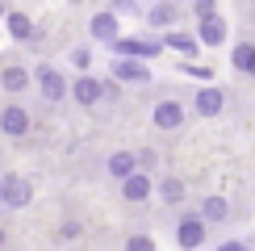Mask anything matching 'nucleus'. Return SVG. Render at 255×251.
<instances>
[{"mask_svg":"<svg viewBox=\"0 0 255 251\" xmlns=\"http://www.w3.org/2000/svg\"><path fill=\"white\" fill-rule=\"evenodd\" d=\"M176 239H180V247H184V251L201 247V243H205V222H201V218H184L180 230H176Z\"/></svg>","mask_w":255,"mask_h":251,"instance_id":"obj_1","label":"nucleus"},{"mask_svg":"<svg viewBox=\"0 0 255 251\" xmlns=\"http://www.w3.org/2000/svg\"><path fill=\"white\" fill-rule=\"evenodd\" d=\"M113 50H118V55H159V50H163V42H146V38H118V42H113Z\"/></svg>","mask_w":255,"mask_h":251,"instance_id":"obj_2","label":"nucleus"},{"mask_svg":"<svg viewBox=\"0 0 255 251\" xmlns=\"http://www.w3.org/2000/svg\"><path fill=\"white\" fill-rule=\"evenodd\" d=\"M38 84H42V97H46V101L67 97V80H63L59 71H50V67H42V71H38Z\"/></svg>","mask_w":255,"mask_h":251,"instance_id":"obj_3","label":"nucleus"},{"mask_svg":"<svg viewBox=\"0 0 255 251\" xmlns=\"http://www.w3.org/2000/svg\"><path fill=\"white\" fill-rule=\"evenodd\" d=\"M0 201H4V205H25L29 201V184L17 180V176H8V180L0 184Z\"/></svg>","mask_w":255,"mask_h":251,"instance_id":"obj_4","label":"nucleus"},{"mask_svg":"<svg viewBox=\"0 0 255 251\" xmlns=\"http://www.w3.org/2000/svg\"><path fill=\"white\" fill-rule=\"evenodd\" d=\"M0 126H4V134H13V138H17V134H25V130H29V113L13 105V109L0 113Z\"/></svg>","mask_w":255,"mask_h":251,"instance_id":"obj_5","label":"nucleus"},{"mask_svg":"<svg viewBox=\"0 0 255 251\" xmlns=\"http://www.w3.org/2000/svg\"><path fill=\"white\" fill-rule=\"evenodd\" d=\"M180 122H184V113H180L176 101H163V105L155 109V126H163V130H176Z\"/></svg>","mask_w":255,"mask_h":251,"instance_id":"obj_6","label":"nucleus"},{"mask_svg":"<svg viewBox=\"0 0 255 251\" xmlns=\"http://www.w3.org/2000/svg\"><path fill=\"white\" fill-rule=\"evenodd\" d=\"M92 38H101V42H118V17H113V13H101L97 21H92Z\"/></svg>","mask_w":255,"mask_h":251,"instance_id":"obj_7","label":"nucleus"},{"mask_svg":"<svg viewBox=\"0 0 255 251\" xmlns=\"http://www.w3.org/2000/svg\"><path fill=\"white\" fill-rule=\"evenodd\" d=\"M71 92H76V101H80V105H97V101H101V92H109V88H101L97 80H88V76H84Z\"/></svg>","mask_w":255,"mask_h":251,"instance_id":"obj_8","label":"nucleus"},{"mask_svg":"<svg viewBox=\"0 0 255 251\" xmlns=\"http://www.w3.org/2000/svg\"><path fill=\"white\" fill-rule=\"evenodd\" d=\"M226 38V29H222V17H201V42H209V46H218V42Z\"/></svg>","mask_w":255,"mask_h":251,"instance_id":"obj_9","label":"nucleus"},{"mask_svg":"<svg viewBox=\"0 0 255 251\" xmlns=\"http://www.w3.org/2000/svg\"><path fill=\"white\" fill-rule=\"evenodd\" d=\"M218 109H222V92H218V88L197 92V113H201V118H214Z\"/></svg>","mask_w":255,"mask_h":251,"instance_id":"obj_10","label":"nucleus"},{"mask_svg":"<svg viewBox=\"0 0 255 251\" xmlns=\"http://www.w3.org/2000/svg\"><path fill=\"white\" fill-rule=\"evenodd\" d=\"M146 193H151V184H146V176H142V172L126 176V197H130V201H142Z\"/></svg>","mask_w":255,"mask_h":251,"instance_id":"obj_11","label":"nucleus"},{"mask_svg":"<svg viewBox=\"0 0 255 251\" xmlns=\"http://www.w3.org/2000/svg\"><path fill=\"white\" fill-rule=\"evenodd\" d=\"M113 76H118V80H146V67H142V63L118 59V63H113Z\"/></svg>","mask_w":255,"mask_h":251,"instance_id":"obj_12","label":"nucleus"},{"mask_svg":"<svg viewBox=\"0 0 255 251\" xmlns=\"http://www.w3.org/2000/svg\"><path fill=\"white\" fill-rule=\"evenodd\" d=\"M109 172L122 176V180H126V176H134V155H130V151H118V155L109 159Z\"/></svg>","mask_w":255,"mask_h":251,"instance_id":"obj_13","label":"nucleus"},{"mask_svg":"<svg viewBox=\"0 0 255 251\" xmlns=\"http://www.w3.org/2000/svg\"><path fill=\"white\" fill-rule=\"evenodd\" d=\"M201 218H205V222H218V218H226V201H222V197H209V201L201 205Z\"/></svg>","mask_w":255,"mask_h":251,"instance_id":"obj_14","label":"nucleus"},{"mask_svg":"<svg viewBox=\"0 0 255 251\" xmlns=\"http://www.w3.org/2000/svg\"><path fill=\"white\" fill-rule=\"evenodd\" d=\"M25 84H29V76H25L21 67H8V71H4V88H8V92H21Z\"/></svg>","mask_w":255,"mask_h":251,"instance_id":"obj_15","label":"nucleus"},{"mask_svg":"<svg viewBox=\"0 0 255 251\" xmlns=\"http://www.w3.org/2000/svg\"><path fill=\"white\" fill-rule=\"evenodd\" d=\"M251 63H255V46H247V42L235 46V67L239 71H251Z\"/></svg>","mask_w":255,"mask_h":251,"instance_id":"obj_16","label":"nucleus"},{"mask_svg":"<svg viewBox=\"0 0 255 251\" xmlns=\"http://www.w3.org/2000/svg\"><path fill=\"white\" fill-rule=\"evenodd\" d=\"M159 193H163L167 205H176L180 197H184V184H180V180H163V188H159Z\"/></svg>","mask_w":255,"mask_h":251,"instance_id":"obj_17","label":"nucleus"},{"mask_svg":"<svg viewBox=\"0 0 255 251\" xmlns=\"http://www.w3.org/2000/svg\"><path fill=\"white\" fill-rule=\"evenodd\" d=\"M8 29H13V38H29V17L13 13V17H8Z\"/></svg>","mask_w":255,"mask_h":251,"instance_id":"obj_18","label":"nucleus"},{"mask_svg":"<svg viewBox=\"0 0 255 251\" xmlns=\"http://www.w3.org/2000/svg\"><path fill=\"white\" fill-rule=\"evenodd\" d=\"M151 21H155V25H167V21H176V8L172 4H159L155 13H151Z\"/></svg>","mask_w":255,"mask_h":251,"instance_id":"obj_19","label":"nucleus"},{"mask_svg":"<svg viewBox=\"0 0 255 251\" xmlns=\"http://www.w3.org/2000/svg\"><path fill=\"white\" fill-rule=\"evenodd\" d=\"M167 46H172V50H184V55H188V50H197V42L184 38V34H172V38H167Z\"/></svg>","mask_w":255,"mask_h":251,"instance_id":"obj_20","label":"nucleus"},{"mask_svg":"<svg viewBox=\"0 0 255 251\" xmlns=\"http://www.w3.org/2000/svg\"><path fill=\"white\" fill-rule=\"evenodd\" d=\"M126 251H155V243H151L146 235H134L130 243H126Z\"/></svg>","mask_w":255,"mask_h":251,"instance_id":"obj_21","label":"nucleus"},{"mask_svg":"<svg viewBox=\"0 0 255 251\" xmlns=\"http://www.w3.org/2000/svg\"><path fill=\"white\" fill-rule=\"evenodd\" d=\"M71 63H76V67H88L92 55H88V50H76V55H71Z\"/></svg>","mask_w":255,"mask_h":251,"instance_id":"obj_22","label":"nucleus"},{"mask_svg":"<svg viewBox=\"0 0 255 251\" xmlns=\"http://www.w3.org/2000/svg\"><path fill=\"white\" fill-rule=\"evenodd\" d=\"M197 13H201V17H209V13H214V0H197Z\"/></svg>","mask_w":255,"mask_h":251,"instance_id":"obj_23","label":"nucleus"},{"mask_svg":"<svg viewBox=\"0 0 255 251\" xmlns=\"http://www.w3.org/2000/svg\"><path fill=\"white\" fill-rule=\"evenodd\" d=\"M113 8H118V13H130V8H134V0H113Z\"/></svg>","mask_w":255,"mask_h":251,"instance_id":"obj_24","label":"nucleus"},{"mask_svg":"<svg viewBox=\"0 0 255 251\" xmlns=\"http://www.w3.org/2000/svg\"><path fill=\"white\" fill-rule=\"evenodd\" d=\"M218 251H247V247H243V243H222Z\"/></svg>","mask_w":255,"mask_h":251,"instance_id":"obj_25","label":"nucleus"},{"mask_svg":"<svg viewBox=\"0 0 255 251\" xmlns=\"http://www.w3.org/2000/svg\"><path fill=\"white\" fill-rule=\"evenodd\" d=\"M251 76H255V63H251Z\"/></svg>","mask_w":255,"mask_h":251,"instance_id":"obj_26","label":"nucleus"}]
</instances>
